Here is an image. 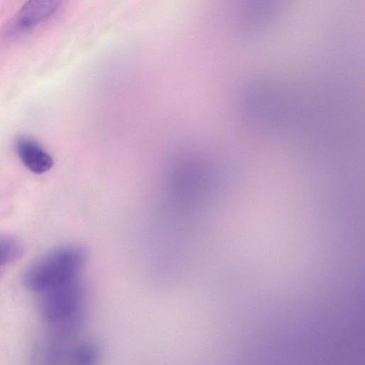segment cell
Segmentation results:
<instances>
[{"label":"cell","mask_w":365,"mask_h":365,"mask_svg":"<svg viewBox=\"0 0 365 365\" xmlns=\"http://www.w3.org/2000/svg\"><path fill=\"white\" fill-rule=\"evenodd\" d=\"M23 252L21 241L11 236L0 235V266L18 259Z\"/></svg>","instance_id":"obj_5"},{"label":"cell","mask_w":365,"mask_h":365,"mask_svg":"<svg viewBox=\"0 0 365 365\" xmlns=\"http://www.w3.org/2000/svg\"><path fill=\"white\" fill-rule=\"evenodd\" d=\"M42 294L41 308L48 319L65 323L80 317L84 301L80 278Z\"/></svg>","instance_id":"obj_2"},{"label":"cell","mask_w":365,"mask_h":365,"mask_svg":"<svg viewBox=\"0 0 365 365\" xmlns=\"http://www.w3.org/2000/svg\"><path fill=\"white\" fill-rule=\"evenodd\" d=\"M87 259L86 250L77 245L57 248L31 264L23 274L29 290L44 292L78 278Z\"/></svg>","instance_id":"obj_1"},{"label":"cell","mask_w":365,"mask_h":365,"mask_svg":"<svg viewBox=\"0 0 365 365\" xmlns=\"http://www.w3.org/2000/svg\"><path fill=\"white\" fill-rule=\"evenodd\" d=\"M60 2L51 0L27 1L19 10L8 26V35L28 33L49 20L58 11Z\"/></svg>","instance_id":"obj_3"},{"label":"cell","mask_w":365,"mask_h":365,"mask_svg":"<svg viewBox=\"0 0 365 365\" xmlns=\"http://www.w3.org/2000/svg\"><path fill=\"white\" fill-rule=\"evenodd\" d=\"M15 149L24 166L34 173H44L53 165L52 157L32 137L19 136L15 141Z\"/></svg>","instance_id":"obj_4"}]
</instances>
